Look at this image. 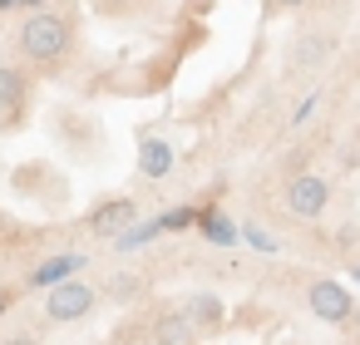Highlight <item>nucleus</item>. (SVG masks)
I'll list each match as a JSON object with an SVG mask.
<instances>
[{
    "label": "nucleus",
    "instance_id": "nucleus-1",
    "mask_svg": "<svg viewBox=\"0 0 360 345\" xmlns=\"http://www.w3.org/2000/svg\"><path fill=\"white\" fill-rule=\"evenodd\" d=\"M15 50L25 65L35 70H60L70 55H75V20L65 11H35L20 30H15Z\"/></svg>",
    "mask_w": 360,
    "mask_h": 345
},
{
    "label": "nucleus",
    "instance_id": "nucleus-2",
    "mask_svg": "<svg viewBox=\"0 0 360 345\" xmlns=\"http://www.w3.org/2000/svg\"><path fill=\"white\" fill-rule=\"evenodd\" d=\"M30 109V74L20 65H0V129L15 134Z\"/></svg>",
    "mask_w": 360,
    "mask_h": 345
},
{
    "label": "nucleus",
    "instance_id": "nucleus-3",
    "mask_svg": "<svg viewBox=\"0 0 360 345\" xmlns=\"http://www.w3.org/2000/svg\"><path fill=\"white\" fill-rule=\"evenodd\" d=\"M286 207H291V217H306V222L326 217V207H330V188H326V178H316V173H296V178L286 183Z\"/></svg>",
    "mask_w": 360,
    "mask_h": 345
},
{
    "label": "nucleus",
    "instance_id": "nucleus-4",
    "mask_svg": "<svg viewBox=\"0 0 360 345\" xmlns=\"http://www.w3.org/2000/svg\"><path fill=\"white\" fill-rule=\"evenodd\" d=\"M89 306H94V286L89 281H60V286H50V296H45V315L50 320H84L89 315Z\"/></svg>",
    "mask_w": 360,
    "mask_h": 345
},
{
    "label": "nucleus",
    "instance_id": "nucleus-5",
    "mask_svg": "<svg viewBox=\"0 0 360 345\" xmlns=\"http://www.w3.org/2000/svg\"><path fill=\"white\" fill-rule=\"evenodd\" d=\"M306 301H311V315L326 320V325H345L350 320V291L340 281H330V276H316L311 291H306Z\"/></svg>",
    "mask_w": 360,
    "mask_h": 345
},
{
    "label": "nucleus",
    "instance_id": "nucleus-6",
    "mask_svg": "<svg viewBox=\"0 0 360 345\" xmlns=\"http://www.w3.org/2000/svg\"><path fill=\"white\" fill-rule=\"evenodd\" d=\"M134 222H139V202L134 197H109V202H99L89 212V232L94 237H124Z\"/></svg>",
    "mask_w": 360,
    "mask_h": 345
},
{
    "label": "nucleus",
    "instance_id": "nucleus-7",
    "mask_svg": "<svg viewBox=\"0 0 360 345\" xmlns=\"http://www.w3.org/2000/svg\"><path fill=\"white\" fill-rule=\"evenodd\" d=\"M153 340L158 345H198V320L188 311H168L153 320Z\"/></svg>",
    "mask_w": 360,
    "mask_h": 345
},
{
    "label": "nucleus",
    "instance_id": "nucleus-8",
    "mask_svg": "<svg viewBox=\"0 0 360 345\" xmlns=\"http://www.w3.org/2000/svg\"><path fill=\"white\" fill-rule=\"evenodd\" d=\"M139 173L143 178H168L173 173V148L158 143V138H143L139 143Z\"/></svg>",
    "mask_w": 360,
    "mask_h": 345
},
{
    "label": "nucleus",
    "instance_id": "nucleus-9",
    "mask_svg": "<svg viewBox=\"0 0 360 345\" xmlns=\"http://www.w3.org/2000/svg\"><path fill=\"white\" fill-rule=\"evenodd\" d=\"M75 271H79V256H50L45 266H35L30 286H60V281H70Z\"/></svg>",
    "mask_w": 360,
    "mask_h": 345
},
{
    "label": "nucleus",
    "instance_id": "nucleus-10",
    "mask_svg": "<svg viewBox=\"0 0 360 345\" xmlns=\"http://www.w3.org/2000/svg\"><path fill=\"white\" fill-rule=\"evenodd\" d=\"M183 311L198 320V330H217V325H222V301H217V296H193Z\"/></svg>",
    "mask_w": 360,
    "mask_h": 345
},
{
    "label": "nucleus",
    "instance_id": "nucleus-11",
    "mask_svg": "<svg viewBox=\"0 0 360 345\" xmlns=\"http://www.w3.org/2000/svg\"><path fill=\"white\" fill-rule=\"evenodd\" d=\"M202 237H207L212 247H237V237H242V232H237L222 212H207V217H202Z\"/></svg>",
    "mask_w": 360,
    "mask_h": 345
},
{
    "label": "nucleus",
    "instance_id": "nucleus-12",
    "mask_svg": "<svg viewBox=\"0 0 360 345\" xmlns=\"http://www.w3.org/2000/svg\"><path fill=\"white\" fill-rule=\"evenodd\" d=\"M158 232H163V222H134L124 237H114V247H119V252H139V247H148Z\"/></svg>",
    "mask_w": 360,
    "mask_h": 345
},
{
    "label": "nucleus",
    "instance_id": "nucleus-13",
    "mask_svg": "<svg viewBox=\"0 0 360 345\" xmlns=\"http://www.w3.org/2000/svg\"><path fill=\"white\" fill-rule=\"evenodd\" d=\"M129 296H139V281L134 276H114L109 281V301H129Z\"/></svg>",
    "mask_w": 360,
    "mask_h": 345
},
{
    "label": "nucleus",
    "instance_id": "nucleus-14",
    "mask_svg": "<svg viewBox=\"0 0 360 345\" xmlns=\"http://www.w3.org/2000/svg\"><path fill=\"white\" fill-rule=\"evenodd\" d=\"M94 6H99L104 15H129L134 6H143V0H94Z\"/></svg>",
    "mask_w": 360,
    "mask_h": 345
},
{
    "label": "nucleus",
    "instance_id": "nucleus-15",
    "mask_svg": "<svg viewBox=\"0 0 360 345\" xmlns=\"http://www.w3.org/2000/svg\"><path fill=\"white\" fill-rule=\"evenodd\" d=\"M247 237H252V247H262V252H276V242H271L262 227H247Z\"/></svg>",
    "mask_w": 360,
    "mask_h": 345
},
{
    "label": "nucleus",
    "instance_id": "nucleus-16",
    "mask_svg": "<svg viewBox=\"0 0 360 345\" xmlns=\"http://www.w3.org/2000/svg\"><path fill=\"white\" fill-rule=\"evenodd\" d=\"M188 222H193V212H188V207H178V212H168V217H163V227H188Z\"/></svg>",
    "mask_w": 360,
    "mask_h": 345
},
{
    "label": "nucleus",
    "instance_id": "nucleus-17",
    "mask_svg": "<svg viewBox=\"0 0 360 345\" xmlns=\"http://www.w3.org/2000/svg\"><path fill=\"white\" fill-rule=\"evenodd\" d=\"M6 345H40V340H35V335H11Z\"/></svg>",
    "mask_w": 360,
    "mask_h": 345
}]
</instances>
